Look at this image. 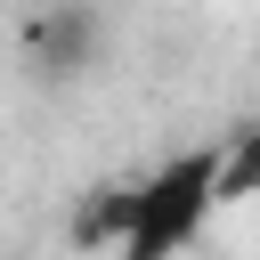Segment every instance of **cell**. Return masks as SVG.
I'll return each instance as SVG.
<instances>
[{"label": "cell", "instance_id": "6da1fadb", "mask_svg": "<svg viewBox=\"0 0 260 260\" xmlns=\"http://www.w3.org/2000/svg\"><path fill=\"white\" fill-rule=\"evenodd\" d=\"M211 211H219L211 203V146H187V154H171L138 179V211H130L114 260H179L203 236Z\"/></svg>", "mask_w": 260, "mask_h": 260}, {"label": "cell", "instance_id": "7a4b0ae2", "mask_svg": "<svg viewBox=\"0 0 260 260\" xmlns=\"http://www.w3.org/2000/svg\"><path fill=\"white\" fill-rule=\"evenodd\" d=\"M98 49H106V24H98L89 0H57V8L32 24V73H41V81H81V73L98 65Z\"/></svg>", "mask_w": 260, "mask_h": 260}, {"label": "cell", "instance_id": "3957f363", "mask_svg": "<svg viewBox=\"0 0 260 260\" xmlns=\"http://www.w3.org/2000/svg\"><path fill=\"white\" fill-rule=\"evenodd\" d=\"M130 211H138V179H106V187H89V195H81V211H73L65 244H73V252H114V244H122V228H130Z\"/></svg>", "mask_w": 260, "mask_h": 260}, {"label": "cell", "instance_id": "277c9868", "mask_svg": "<svg viewBox=\"0 0 260 260\" xmlns=\"http://www.w3.org/2000/svg\"><path fill=\"white\" fill-rule=\"evenodd\" d=\"M260 195V122H244L228 146H211V203H252Z\"/></svg>", "mask_w": 260, "mask_h": 260}]
</instances>
